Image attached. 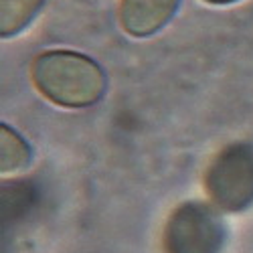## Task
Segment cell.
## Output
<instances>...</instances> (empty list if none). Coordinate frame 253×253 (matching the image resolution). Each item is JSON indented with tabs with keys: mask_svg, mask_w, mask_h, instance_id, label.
I'll list each match as a JSON object with an SVG mask.
<instances>
[{
	"mask_svg": "<svg viewBox=\"0 0 253 253\" xmlns=\"http://www.w3.org/2000/svg\"><path fill=\"white\" fill-rule=\"evenodd\" d=\"M35 87L61 108L79 110L97 103L105 93V73L97 63L73 51H47L33 61Z\"/></svg>",
	"mask_w": 253,
	"mask_h": 253,
	"instance_id": "obj_1",
	"label": "cell"
},
{
	"mask_svg": "<svg viewBox=\"0 0 253 253\" xmlns=\"http://www.w3.org/2000/svg\"><path fill=\"white\" fill-rule=\"evenodd\" d=\"M205 191L215 207L243 213L253 205V142H231L207 166Z\"/></svg>",
	"mask_w": 253,
	"mask_h": 253,
	"instance_id": "obj_2",
	"label": "cell"
},
{
	"mask_svg": "<svg viewBox=\"0 0 253 253\" xmlns=\"http://www.w3.org/2000/svg\"><path fill=\"white\" fill-rule=\"evenodd\" d=\"M227 229L217 211L201 201L178 205L162 233L164 253H221Z\"/></svg>",
	"mask_w": 253,
	"mask_h": 253,
	"instance_id": "obj_3",
	"label": "cell"
},
{
	"mask_svg": "<svg viewBox=\"0 0 253 253\" xmlns=\"http://www.w3.org/2000/svg\"><path fill=\"white\" fill-rule=\"evenodd\" d=\"M180 0H122L120 23L132 37H150L170 23Z\"/></svg>",
	"mask_w": 253,
	"mask_h": 253,
	"instance_id": "obj_4",
	"label": "cell"
},
{
	"mask_svg": "<svg viewBox=\"0 0 253 253\" xmlns=\"http://www.w3.org/2000/svg\"><path fill=\"white\" fill-rule=\"evenodd\" d=\"M43 0H0V33L2 37H12L23 31L39 8Z\"/></svg>",
	"mask_w": 253,
	"mask_h": 253,
	"instance_id": "obj_5",
	"label": "cell"
},
{
	"mask_svg": "<svg viewBox=\"0 0 253 253\" xmlns=\"http://www.w3.org/2000/svg\"><path fill=\"white\" fill-rule=\"evenodd\" d=\"M0 168L2 172H16L31 162V148L10 126H0Z\"/></svg>",
	"mask_w": 253,
	"mask_h": 253,
	"instance_id": "obj_6",
	"label": "cell"
},
{
	"mask_svg": "<svg viewBox=\"0 0 253 253\" xmlns=\"http://www.w3.org/2000/svg\"><path fill=\"white\" fill-rule=\"evenodd\" d=\"M209 4H231V2H239V0H205Z\"/></svg>",
	"mask_w": 253,
	"mask_h": 253,
	"instance_id": "obj_7",
	"label": "cell"
}]
</instances>
